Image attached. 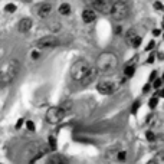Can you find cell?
<instances>
[{
  "label": "cell",
  "mask_w": 164,
  "mask_h": 164,
  "mask_svg": "<svg viewBox=\"0 0 164 164\" xmlns=\"http://www.w3.org/2000/svg\"><path fill=\"white\" fill-rule=\"evenodd\" d=\"M117 68H118V58L114 52L105 50L102 53H99L95 63V69L98 71V73L109 75V73H114Z\"/></svg>",
  "instance_id": "obj_1"
},
{
  "label": "cell",
  "mask_w": 164,
  "mask_h": 164,
  "mask_svg": "<svg viewBox=\"0 0 164 164\" xmlns=\"http://www.w3.org/2000/svg\"><path fill=\"white\" fill-rule=\"evenodd\" d=\"M20 72V62L17 59H9L0 69V88L10 85Z\"/></svg>",
  "instance_id": "obj_2"
},
{
  "label": "cell",
  "mask_w": 164,
  "mask_h": 164,
  "mask_svg": "<svg viewBox=\"0 0 164 164\" xmlns=\"http://www.w3.org/2000/svg\"><path fill=\"white\" fill-rule=\"evenodd\" d=\"M91 68H92V66H91V63H89L88 60L78 59V60H75V62L72 63L71 69H69V75H71V78L73 79V81L81 82L82 79H84V77L91 71Z\"/></svg>",
  "instance_id": "obj_3"
},
{
  "label": "cell",
  "mask_w": 164,
  "mask_h": 164,
  "mask_svg": "<svg viewBox=\"0 0 164 164\" xmlns=\"http://www.w3.org/2000/svg\"><path fill=\"white\" fill-rule=\"evenodd\" d=\"M128 13H130V9H128V5L124 3V2H117V0H112L111 2V9H109V15L112 16V19L115 20H124L128 17Z\"/></svg>",
  "instance_id": "obj_4"
},
{
  "label": "cell",
  "mask_w": 164,
  "mask_h": 164,
  "mask_svg": "<svg viewBox=\"0 0 164 164\" xmlns=\"http://www.w3.org/2000/svg\"><path fill=\"white\" fill-rule=\"evenodd\" d=\"M59 45H60L59 38H56L53 35L43 36V38L38 39V40L35 42V46L40 50L42 49H52V48H56V46H59Z\"/></svg>",
  "instance_id": "obj_5"
},
{
  "label": "cell",
  "mask_w": 164,
  "mask_h": 164,
  "mask_svg": "<svg viewBox=\"0 0 164 164\" xmlns=\"http://www.w3.org/2000/svg\"><path fill=\"white\" fill-rule=\"evenodd\" d=\"M66 117V112L60 107H50L48 111H46V115L45 118L49 124H58Z\"/></svg>",
  "instance_id": "obj_6"
},
{
  "label": "cell",
  "mask_w": 164,
  "mask_h": 164,
  "mask_svg": "<svg viewBox=\"0 0 164 164\" xmlns=\"http://www.w3.org/2000/svg\"><path fill=\"white\" fill-rule=\"evenodd\" d=\"M94 10H98L102 15H108L111 9V2L109 0H91Z\"/></svg>",
  "instance_id": "obj_7"
},
{
  "label": "cell",
  "mask_w": 164,
  "mask_h": 164,
  "mask_svg": "<svg viewBox=\"0 0 164 164\" xmlns=\"http://www.w3.org/2000/svg\"><path fill=\"white\" fill-rule=\"evenodd\" d=\"M97 89H98V92L102 94V95H111V94H114V91H115V85L111 81H101V82H98Z\"/></svg>",
  "instance_id": "obj_8"
},
{
  "label": "cell",
  "mask_w": 164,
  "mask_h": 164,
  "mask_svg": "<svg viewBox=\"0 0 164 164\" xmlns=\"http://www.w3.org/2000/svg\"><path fill=\"white\" fill-rule=\"evenodd\" d=\"M36 15H38L40 19H46L52 13V5L50 3H40V5L36 6Z\"/></svg>",
  "instance_id": "obj_9"
},
{
  "label": "cell",
  "mask_w": 164,
  "mask_h": 164,
  "mask_svg": "<svg viewBox=\"0 0 164 164\" xmlns=\"http://www.w3.org/2000/svg\"><path fill=\"white\" fill-rule=\"evenodd\" d=\"M32 26H33L32 19L30 17H23V19H20V22L17 23V30L22 33H26L32 29Z\"/></svg>",
  "instance_id": "obj_10"
},
{
  "label": "cell",
  "mask_w": 164,
  "mask_h": 164,
  "mask_svg": "<svg viewBox=\"0 0 164 164\" xmlns=\"http://www.w3.org/2000/svg\"><path fill=\"white\" fill-rule=\"evenodd\" d=\"M97 75H98V71L95 69V68H91V71L88 72L87 75L84 77V79L81 81V84L84 85V87H88V85H91L94 81H95V78H97Z\"/></svg>",
  "instance_id": "obj_11"
},
{
  "label": "cell",
  "mask_w": 164,
  "mask_h": 164,
  "mask_svg": "<svg viewBox=\"0 0 164 164\" xmlns=\"http://www.w3.org/2000/svg\"><path fill=\"white\" fill-rule=\"evenodd\" d=\"M97 19V12L94 9H85L82 12V20L85 23H92Z\"/></svg>",
  "instance_id": "obj_12"
},
{
  "label": "cell",
  "mask_w": 164,
  "mask_h": 164,
  "mask_svg": "<svg viewBox=\"0 0 164 164\" xmlns=\"http://www.w3.org/2000/svg\"><path fill=\"white\" fill-rule=\"evenodd\" d=\"M46 164H68V159L62 154H53L48 159Z\"/></svg>",
  "instance_id": "obj_13"
},
{
  "label": "cell",
  "mask_w": 164,
  "mask_h": 164,
  "mask_svg": "<svg viewBox=\"0 0 164 164\" xmlns=\"http://www.w3.org/2000/svg\"><path fill=\"white\" fill-rule=\"evenodd\" d=\"M58 10H59V15H62V16H68V15L71 13V6L68 5V3H62Z\"/></svg>",
  "instance_id": "obj_14"
},
{
  "label": "cell",
  "mask_w": 164,
  "mask_h": 164,
  "mask_svg": "<svg viewBox=\"0 0 164 164\" xmlns=\"http://www.w3.org/2000/svg\"><path fill=\"white\" fill-rule=\"evenodd\" d=\"M153 161L155 164H164V150H161V151H159V153L154 155Z\"/></svg>",
  "instance_id": "obj_15"
},
{
  "label": "cell",
  "mask_w": 164,
  "mask_h": 164,
  "mask_svg": "<svg viewBox=\"0 0 164 164\" xmlns=\"http://www.w3.org/2000/svg\"><path fill=\"white\" fill-rule=\"evenodd\" d=\"M124 73H125L127 78L134 77V73H135V66H125V69H124Z\"/></svg>",
  "instance_id": "obj_16"
},
{
  "label": "cell",
  "mask_w": 164,
  "mask_h": 164,
  "mask_svg": "<svg viewBox=\"0 0 164 164\" xmlns=\"http://www.w3.org/2000/svg\"><path fill=\"white\" fill-rule=\"evenodd\" d=\"M137 36V33H135V30H134V29H130V30H128V32H127V43L128 45H131V40L134 38H135Z\"/></svg>",
  "instance_id": "obj_17"
},
{
  "label": "cell",
  "mask_w": 164,
  "mask_h": 164,
  "mask_svg": "<svg viewBox=\"0 0 164 164\" xmlns=\"http://www.w3.org/2000/svg\"><path fill=\"white\" fill-rule=\"evenodd\" d=\"M60 108L63 109V111L66 112V115H68L69 112H71V109H72V102H71V101H65L63 104L60 105Z\"/></svg>",
  "instance_id": "obj_18"
},
{
  "label": "cell",
  "mask_w": 164,
  "mask_h": 164,
  "mask_svg": "<svg viewBox=\"0 0 164 164\" xmlns=\"http://www.w3.org/2000/svg\"><path fill=\"white\" fill-rule=\"evenodd\" d=\"M48 141H49V150L55 151V150H56V137H55V135H50Z\"/></svg>",
  "instance_id": "obj_19"
},
{
  "label": "cell",
  "mask_w": 164,
  "mask_h": 164,
  "mask_svg": "<svg viewBox=\"0 0 164 164\" xmlns=\"http://www.w3.org/2000/svg\"><path fill=\"white\" fill-rule=\"evenodd\" d=\"M5 10L7 13H15L16 12V5H13V3H9V5L5 6Z\"/></svg>",
  "instance_id": "obj_20"
},
{
  "label": "cell",
  "mask_w": 164,
  "mask_h": 164,
  "mask_svg": "<svg viewBox=\"0 0 164 164\" xmlns=\"http://www.w3.org/2000/svg\"><path fill=\"white\" fill-rule=\"evenodd\" d=\"M157 104H159V98H157V97H153V98L150 99V102H148V107L151 109H154L157 107Z\"/></svg>",
  "instance_id": "obj_21"
},
{
  "label": "cell",
  "mask_w": 164,
  "mask_h": 164,
  "mask_svg": "<svg viewBox=\"0 0 164 164\" xmlns=\"http://www.w3.org/2000/svg\"><path fill=\"white\" fill-rule=\"evenodd\" d=\"M140 45H141V38H140V36L137 35L135 38L131 40V46H134V48H138Z\"/></svg>",
  "instance_id": "obj_22"
},
{
  "label": "cell",
  "mask_w": 164,
  "mask_h": 164,
  "mask_svg": "<svg viewBox=\"0 0 164 164\" xmlns=\"http://www.w3.org/2000/svg\"><path fill=\"white\" fill-rule=\"evenodd\" d=\"M117 159H118V161H125L127 153L125 151H118V153H117Z\"/></svg>",
  "instance_id": "obj_23"
},
{
  "label": "cell",
  "mask_w": 164,
  "mask_h": 164,
  "mask_svg": "<svg viewBox=\"0 0 164 164\" xmlns=\"http://www.w3.org/2000/svg\"><path fill=\"white\" fill-rule=\"evenodd\" d=\"M145 137H147L148 141H154V140H155V135H154L153 131H147L145 132Z\"/></svg>",
  "instance_id": "obj_24"
},
{
  "label": "cell",
  "mask_w": 164,
  "mask_h": 164,
  "mask_svg": "<svg viewBox=\"0 0 164 164\" xmlns=\"http://www.w3.org/2000/svg\"><path fill=\"white\" fill-rule=\"evenodd\" d=\"M154 9H157V10H160V12H164V5L160 3V2H155V3H154Z\"/></svg>",
  "instance_id": "obj_25"
},
{
  "label": "cell",
  "mask_w": 164,
  "mask_h": 164,
  "mask_svg": "<svg viewBox=\"0 0 164 164\" xmlns=\"http://www.w3.org/2000/svg\"><path fill=\"white\" fill-rule=\"evenodd\" d=\"M138 108H140V102L137 101V102H134V105L131 107V112H132V114H137V111H138Z\"/></svg>",
  "instance_id": "obj_26"
},
{
  "label": "cell",
  "mask_w": 164,
  "mask_h": 164,
  "mask_svg": "<svg viewBox=\"0 0 164 164\" xmlns=\"http://www.w3.org/2000/svg\"><path fill=\"white\" fill-rule=\"evenodd\" d=\"M26 127L29 131H35V124H33V121H26Z\"/></svg>",
  "instance_id": "obj_27"
},
{
  "label": "cell",
  "mask_w": 164,
  "mask_h": 164,
  "mask_svg": "<svg viewBox=\"0 0 164 164\" xmlns=\"http://www.w3.org/2000/svg\"><path fill=\"white\" fill-rule=\"evenodd\" d=\"M161 84H163V81L155 78V79L153 81V87H154V88H160V87H161Z\"/></svg>",
  "instance_id": "obj_28"
},
{
  "label": "cell",
  "mask_w": 164,
  "mask_h": 164,
  "mask_svg": "<svg viewBox=\"0 0 164 164\" xmlns=\"http://www.w3.org/2000/svg\"><path fill=\"white\" fill-rule=\"evenodd\" d=\"M32 58L33 59H39V52L38 50H33L32 52Z\"/></svg>",
  "instance_id": "obj_29"
},
{
  "label": "cell",
  "mask_w": 164,
  "mask_h": 164,
  "mask_svg": "<svg viewBox=\"0 0 164 164\" xmlns=\"http://www.w3.org/2000/svg\"><path fill=\"white\" fill-rule=\"evenodd\" d=\"M150 88H151V85H150V84H145L144 88H142V91H144V92H148V91H150Z\"/></svg>",
  "instance_id": "obj_30"
},
{
  "label": "cell",
  "mask_w": 164,
  "mask_h": 164,
  "mask_svg": "<svg viewBox=\"0 0 164 164\" xmlns=\"http://www.w3.org/2000/svg\"><path fill=\"white\" fill-rule=\"evenodd\" d=\"M155 77H157V72H151V75H150V82H153Z\"/></svg>",
  "instance_id": "obj_31"
},
{
  "label": "cell",
  "mask_w": 164,
  "mask_h": 164,
  "mask_svg": "<svg viewBox=\"0 0 164 164\" xmlns=\"http://www.w3.org/2000/svg\"><path fill=\"white\" fill-rule=\"evenodd\" d=\"M160 33H161V30H160V29H154V30H153L154 36H160Z\"/></svg>",
  "instance_id": "obj_32"
},
{
  "label": "cell",
  "mask_w": 164,
  "mask_h": 164,
  "mask_svg": "<svg viewBox=\"0 0 164 164\" xmlns=\"http://www.w3.org/2000/svg\"><path fill=\"white\" fill-rule=\"evenodd\" d=\"M154 48V42L153 40H151V42H150V43H148V46H147V50H151Z\"/></svg>",
  "instance_id": "obj_33"
},
{
  "label": "cell",
  "mask_w": 164,
  "mask_h": 164,
  "mask_svg": "<svg viewBox=\"0 0 164 164\" xmlns=\"http://www.w3.org/2000/svg\"><path fill=\"white\" fill-rule=\"evenodd\" d=\"M22 124H23V120L20 118V120H19V121L16 122V128H20V127H22Z\"/></svg>",
  "instance_id": "obj_34"
},
{
  "label": "cell",
  "mask_w": 164,
  "mask_h": 164,
  "mask_svg": "<svg viewBox=\"0 0 164 164\" xmlns=\"http://www.w3.org/2000/svg\"><path fill=\"white\" fill-rule=\"evenodd\" d=\"M159 97H161V98H164V88H163V89H160V92H159Z\"/></svg>",
  "instance_id": "obj_35"
},
{
  "label": "cell",
  "mask_w": 164,
  "mask_h": 164,
  "mask_svg": "<svg viewBox=\"0 0 164 164\" xmlns=\"http://www.w3.org/2000/svg\"><path fill=\"white\" fill-rule=\"evenodd\" d=\"M117 2H124V3H127L128 0H117Z\"/></svg>",
  "instance_id": "obj_36"
},
{
  "label": "cell",
  "mask_w": 164,
  "mask_h": 164,
  "mask_svg": "<svg viewBox=\"0 0 164 164\" xmlns=\"http://www.w3.org/2000/svg\"><path fill=\"white\" fill-rule=\"evenodd\" d=\"M147 164H155V163H154L153 160H151V161H148V163H147Z\"/></svg>",
  "instance_id": "obj_37"
},
{
  "label": "cell",
  "mask_w": 164,
  "mask_h": 164,
  "mask_svg": "<svg viewBox=\"0 0 164 164\" xmlns=\"http://www.w3.org/2000/svg\"><path fill=\"white\" fill-rule=\"evenodd\" d=\"M161 81H164V75H163V79H161Z\"/></svg>",
  "instance_id": "obj_38"
}]
</instances>
